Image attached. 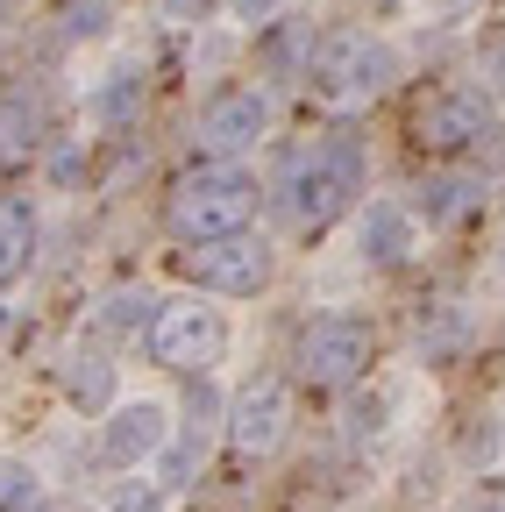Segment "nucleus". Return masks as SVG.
Masks as SVG:
<instances>
[{
	"label": "nucleus",
	"instance_id": "15",
	"mask_svg": "<svg viewBox=\"0 0 505 512\" xmlns=\"http://www.w3.org/2000/svg\"><path fill=\"white\" fill-rule=\"evenodd\" d=\"M36 207L22 192H0V285H15L29 264H36Z\"/></svg>",
	"mask_w": 505,
	"mask_h": 512
},
{
	"label": "nucleus",
	"instance_id": "8",
	"mask_svg": "<svg viewBox=\"0 0 505 512\" xmlns=\"http://www.w3.org/2000/svg\"><path fill=\"white\" fill-rule=\"evenodd\" d=\"M221 434H228V456L235 463H271L285 448V434H292V384L285 377L242 384L235 406L221 413Z\"/></svg>",
	"mask_w": 505,
	"mask_h": 512
},
{
	"label": "nucleus",
	"instance_id": "28",
	"mask_svg": "<svg viewBox=\"0 0 505 512\" xmlns=\"http://www.w3.org/2000/svg\"><path fill=\"white\" fill-rule=\"evenodd\" d=\"M0 8H8V0H0Z\"/></svg>",
	"mask_w": 505,
	"mask_h": 512
},
{
	"label": "nucleus",
	"instance_id": "9",
	"mask_svg": "<svg viewBox=\"0 0 505 512\" xmlns=\"http://www.w3.org/2000/svg\"><path fill=\"white\" fill-rule=\"evenodd\" d=\"M271 121H278V107H271L264 86H221V93L200 107L193 143L207 150V164H235V157H249V150L271 136Z\"/></svg>",
	"mask_w": 505,
	"mask_h": 512
},
{
	"label": "nucleus",
	"instance_id": "18",
	"mask_svg": "<svg viewBox=\"0 0 505 512\" xmlns=\"http://www.w3.org/2000/svg\"><path fill=\"white\" fill-rule=\"evenodd\" d=\"M0 512H43V477L29 456H0Z\"/></svg>",
	"mask_w": 505,
	"mask_h": 512
},
{
	"label": "nucleus",
	"instance_id": "14",
	"mask_svg": "<svg viewBox=\"0 0 505 512\" xmlns=\"http://www.w3.org/2000/svg\"><path fill=\"white\" fill-rule=\"evenodd\" d=\"M65 399L86 413V420H100V413H114V363L100 356V349H72L65 356Z\"/></svg>",
	"mask_w": 505,
	"mask_h": 512
},
{
	"label": "nucleus",
	"instance_id": "7",
	"mask_svg": "<svg viewBox=\"0 0 505 512\" xmlns=\"http://www.w3.org/2000/svg\"><path fill=\"white\" fill-rule=\"evenodd\" d=\"M178 271L200 285V299H257L278 278V249L264 235H228V242L178 249Z\"/></svg>",
	"mask_w": 505,
	"mask_h": 512
},
{
	"label": "nucleus",
	"instance_id": "12",
	"mask_svg": "<svg viewBox=\"0 0 505 512\" xmlns=\"http://www.w3.org/2000/svg\"><path fill=\"white\" fill-rule=\"evenodd\" d=\"M143 100H150L143 64H114V72L86 93V121L107 128V136H121V128H136V121H143Z\"/></svg>",
	"mask_w": 505,
	"mask_h": 512
},
{
	"label": "nucleus",
	"instance_id": "4",
	"mask_svg": "<svg viewBox=\"0 0 505 512\" xmlns=\"http://www.w3.org/2000/svg\"><path fill=\"white\" fill-rule=\"evenodd\" d=\"M292 384L306 392H349V384L377 363V328L363 313H313L292 335Z\"/></svg>",
	"mask_w": 505,
	"mask_h": 512
},
{
	"label": "nucleus",
	"instance_id": "2",
	"mask_svg": "<svg viewBox=\"0 0 505 512\" xmlns=\"http://www.w3.org/2000/svg\"><path fill=\"white\" fill-rule=\"evenodd\" d=\"M399 72H406L399 43L377 36V29H363V22H335V29L313 36V50H306V86L321 93V100H335V107L385 100L399 86Z\"/></svg>",
	"mask_w": 505,
	"mask_h": 512
},
{
	"label": "nucleus",
	"instance_id": "20",
	"mask_svg": "<svg viewBox=\"0 0 505 512\" xmlns=\"http://www.w3.org/2000/svg\"><path fill=\"white\" fill-rule=\"evenodd\" d=\"M477 79H484V100L498 107L505 100V22H484L477 29Z\"/></svg>",
	"mask_w": 505,
	"mask_h": 512
},
{
	"label": "nucleus",
	"instance_id": "13",
	"mask_svg": "<svg viewBox=\"0 0 505 512\" xmlns=\"http://www.w3.org/2000/svg\"><path fill=\"white\" fill-rule=\"evenodd\" d=\"M43 150V100L8 86L0 93V164H29Z\"/></svg>",
	"mask_w": 505,
	"mask_h": 512
},
{
	"label": "nucleus",
	"instance_id": "3",
	"mask_svg": "<svg viewBox=\"0 0 505 512\" xmlns=\"http://www.w3.org/2000/svg\"><path fill=\"white\" fill-rule=\"evenodd\" d=\"M249 221H257V178H249L242 164H193V171H178L171 192H164V228L185 249L249 235Z\"/></svg>",
	"mask_w": 505,
	"mask_h": 512
},
{
	"label": "nucleus",
	"instance_id": "11",
	"mask_svg": "<svg viewBox=\"0 0 505 512\" xmlns=\"http://www.w3.org/2000/svg\"><path fill=\"white\" fill-rule=\"evenodd\" d=\"M356 249H363L370 271H406L420 256V214L406 200H370L356 214Z\"/></svg>",
	"mask_w": 505,
	"mask_h": 512
},
{
	"label": "nucleus",
	"instance_id": "25",
	"mask_svg": "<svg viewBox=\"0 0 505 512\" xmlns=\"http://www.w3.org/2000/svg\"><path fill=\"white\" fill-rule=\"evenodd\" d=\"M171 15H178V22H200V15H207V0H171Z\"/></svg>",
	"mask_w": 505,
	"mask_h": 512
},
{
	"label": "nucleus",
	"instance_id": "5",
	"mask_svg": "<svg viewBox=\"0 0 505 512\" xmlns=\"http://www.w3.org/2000/svg\"><path fill=\"white\" fill-rule=\"evenodd\" d=\"M143 342H150V363H164L178 377H214V363L228 356V320L200 292L193 299H164Z\"/></svg>",
	"mask_w": 505,
	"mask_h": 512
},
{
	"label": "nucleus",
	"instance_id": "16",
	"mask_svg": "<svg viewBox=\"0 0 505 512\" xmlns=\"http://www.w3.org/2000/svg\"><path fill=\"white\" fill-rule=\"evenodd\" d=\"M484 200H491V185H477V178H427L413 214H427L434 228H449V221H470Z\"/></svg>",
	"mask_w": 505,
	"mask_h": 512
},
{
	"label": "nucleus",
	"instance_id": "17",
	"mask_svg": "<svg viewBox=\"0 0 505 512\" xmlns=\"http://www.w3.org/2000/svg\"><path fill=\"white\" fill-rule=\"evenodd\" d=\"M157 306H164V299H157L150 285H121V292H107V299H100V313H93V320H100L107 335H150Z\"/></svg>",
	"mask_w": 505,
	"mask_h": 512
},
{
	"label": "nucleus",
	"instance_id": "27",
	"mask_svg": "<svg viewBox=\"0 0 505 512\" xmlns=\"http://www.w3.org/2000/svg\"><path fill=\"white\" fill-rule=\"evenodd\" d=\"M498 264H505V242H498Z\"/></svg>",
	"mask_w": 505,
	"mask_h": 512
},
{
	"label": "nucleus",
	"instance_id": "19",
	"mask_svg": "<svg viewBox=\"0 0 505 512\" xmlns=\"http://www.w3.org/2000/svg\"><path fill=\"white\" fill-rule=\"evenodd\" d=\"M463 335H470L463 306H449V299H441L434 313H420V356H427V363H441V356H449V349H456Z\"/></svg>",
	"mask_w": 505,
	"mask_h": 512
},
{
	"label": "nucleus",
	"instance_id": "23",
	"mask_svg": "<svg viewBox=\"0 0 505 512\" xmlns=\"http://www.w3.org/2000/svg\"><path fill=\"white\" fill-rule=\"evenodd\" d=\"M107 512H164V491H157V484H121V491L107 498Z\"/></svg>",
	"mask_w": 505,
	"mask_h": 512
},
{
	"label": "nucleus",
	"instance_id": "21",
	"mask_svg": "<svg viewBox=\"0 0 505 512\" xmlns=\"http://www.w3.org/2000/svg\"><path fill=\"white\" fill-rule=\"evenodd\" d=\"M107 15H114L107 0H72V8H65V36H79V43L86 36H107Z\"/></svg>",
	"mask_w": 505,
	"mask_h": 512
},
{
	"label": "nucleus",
	"instance_id": "6",
	"mask_svg": "<svg viewBox=\"0 0 505 512\" xmlns=\"http://www.w3.org/2000/svg\"><path fill=\"white\" fill-rule=\"evenodd\" d=\"M491 121H498V107L484 100V86H434L420 107H413V150L420 157H470V150H484L491 143Z\"/></svg>",
	"mask_w": 505,
	"mask_h": 512
},
{
	"label": "nucleus",
	"instance_id": "26",
	"mask_svg": "<svg viewBox=\"0 0 505 512\" xmlns=\"http://www.w3.org/2000/svg\"><path fill=\"white\" fill-rule=\"evenodd\" d=\"M8 342H15V306L0 299V349H8Z\"/></svg>",
	"mask_w": 505,
	"mask_h": 512
},
{
	"label": "nucleus",
	"instance_id": "1",
	"mask_svg": "<svg viewBox=\"0 0 505 512\" xmlns=\"http://www.w3.org/2000/svg\"><path fill=\"white\" fill-rule=\"evenodd\" d=\"M356 192H363V143L349 136H313L306 150L285 157L278 171V214L292 235H328L349 207H356Z\"/></svg>",
	"mask_w": 505,
	"mask_h": 512
},
{
	"label": "nucleus",
	"instance_id": "24",
	"mask_svg": "<svg viewBox=\"0 0 505 512\" xmlns=\"http://www.w3.org/2000/svg\"><path fill=\"white\" fill-rule=\"evenodd\" d=\"M477 8H484V0H427V15H434V22H470Z\"/></svg>",
	"mask_w": 505,
	"mask_h": 512
},
{
	"label": "nucleus",
	"instance_id": "22",
	"mask_svg": "<svg viewBox=\"0 0 505 512\" xmlns=\"http://www.w3.org/2000/svg\"><path fill=\"white\" fill-rule=\"evenodd\" d=\"M221 8H228V22H242V29H271L292 0H221Z\"/></svg>",
	"mask_w": 505,
	"mask_h": 512
},
{
	"label": "nucleus",
	"instance_id": "10",
	"mask_svg": "<svg viewBox=\"0 0 505 512\" xmlns=\"http://www.w3.org/2000/svg\"><path fill=\"white\" fill-rule=\"evenodd\" d=\"M171 448V406L164 399H114L100 420V463L107 470H143Z\"/></svg>",
	"mask_w": 505,
	"mask_h": 512
}]
</instances>
